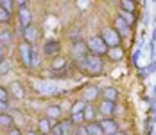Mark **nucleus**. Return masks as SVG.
I'll list each match as a JSON object with an SVG mask.
<instances>
[{
  "label": "nucleus",
  "mask_w": 156,
  "mask_h": 135,
  "mask_svg": "<svg viewBox=\"0 0 156 135\" xmlns=\"http://www.w3.org/2000/svg\"><path fill=\"white\" fill-rule=\"evenodd\" d=\"M81 61V67L86 70V72H90V74H101L102 70H104V63L102 60L97 56V54H84L83 58H79Z\"/></svg>",
  "instance_id": "f257e3e1"
},
{
  "label": "nucleus",
  "mask_w": 156,
  "mask_h": 135,
  "mask_svg": "<svg viewBox=\"0 0 156 135\" xmlns=\"http://www.w3.org/2000/svg\"><path fill=\"white\" fill-rule=\"evenodd\" d=\"M88 49H90V52H94L97 56H101V54H106L108 52V45L104 43V40H102V36H92L88 42Z\"/></svg>",
  "instance_id": "f03ea898"
},
{
  "label": "nucleus",
  "mask_w": 156,
  "mask_h": 135,
  "mask_svg": "<svg viewBox=\"0 0 156 135\" xmlns=\"http://www.w3.org/2000/svg\"><path fill=\"white\" fill-rule=\"evenodd\" d=\"M18 52H20V60H22V63H23V65H27V67H31V65H32V45L27 43V42L20 43Z\"/></svg>",
  "instance_id": "7ed1b4c3"
},
{
  "label": "nucleus",
  "mask_w": 156,
  "mask_h": 135,
  "mask_svg": "<svg viewBox=\"0 0 156 135\" xmlns=\"http://www.w3.org/2000/svg\"><path fill=\"white\" fill-rule=\"evenodd\" d=\"M101 36H102L104 43L108 45V47H119V43H120V34L115 29H104Z\"/></svg>",
  "instance_id": "20e7f679"
},
{
  "label": "nucleus",
  "mask_w": 156,
  "mask_h": 135,
  "mask_svg": "<svg viewBox=\"0 0 156 135\" xmlns=\"http://www.w3.org/2000/svg\"><path fill=\"white\" fill-rule=\"evenodd\" d=\"M101 126H102V132H104V135H113L115 132H119V126H117V122L111 119V117L102 119V121H101Z\"/></svg>",
  "instance_id": "39448f33"
},
{
  "label": "nucleus",
  "mask_w": 156,
  "mask_h": 135,
  "mask_svg": "<svg viewBox=\"0 0 156 135\" xmlns=\"http://www.w3.org/2000/svg\"><path fill=\"white\" fill-rule=\"evenodd\" d=\"M18 20H20V25H22V27L31 25V22H32L31 11H29L27 7H20V11H18Z\"/></svg>",
  "instance_id": "423d86ee"
},
{
  "label": "nucleus",
  "mask_w": 156,
  "mask_h": 135,
  "mask_svg": "<svg viewBox=\"0 0 156 135\" xmlns=\"http://www.w3.org/2000/svg\"><path fill=\"white\" fill-rule=\"evenodd\" d=\"M59 51V42L58 40H47L43 45V52L47 56H56V52Z\"/></svg>",
  "instance_id": "0eeeda50"
},
{
  "label": "nucleus",
  "mask_w": 156,
  "mask_h": 135,
  "mask_svg": "<svg viewBox=\"0 0 156 135\" xmlns=\"http://www.w3.org/2000/svg\"><path fill=\"white\" fill-rule=\"evenodd\" d=\"M99 112H101L102 115H106V117L113 115V112H115V101H108V99H104V101L101 103V106H99Z\"/></svg>",
  "instance_id": "6e6552de"
},
{
  "label": "nucleus",
  "mask_w": 156,
  "mask_h": 135,
  "mask_svg": "<svg viewBox=\"0 0 156 135\" xmlns=\"http://www.w3.org/2000/svg\"><path fill=\"white\" fill-rule=\"evenodd\" d=\"M23 38H25L27 43H34L36 38H38V31H36V27H34V25H27V27H23Z\"/></svg>",
  "instance_id": "1a4fd4ad"
},
{
  "label": "nucleus",
  "mask_w": 156,
  "mask_h": 135,
  "mask_svg": "<svg viewBox=\"0 0 156 135\" xmlns=\"http://www.w3.org/2000/svg\"><path fill=\"white\" fill-rule=\"evenodd\" d=\"M70 122H72V121H61V122H56V124L50 128L52 135H65L66 133V128L70 126Z\"/></svg>",
  "instance_id": "9d476101"
},
{
  "label": "nucleus",
  "mask_w": 156,
  "mask_h": 135,
  "mask_svg": "<svg viewBox=\"0 0 156 135\" xmlns=\"http://www.w3.org/2000/svg\"><path fill=\"white\" fill-rule=\"evenodd\" d=\"M86 132H88V135H104L101 122H97V121L88 122V126H86Z\"/></svg>",
  "instance_id": "9b49d317"
},
{
  "label": "nucleus",
  "mask_w": 156,
  "mask_h": 135,
  "mask_svg": "<svg viewBox=\"0 0 156 135\" xmlns=\"http://www.w3.org/2000/svg\"><path fill=\"white\" fill-rule=\"evenodd\" d=\"M86 49H88V45H84V42H76L74 47H72V52H74L76 58H83L86 54Z\"/></svg>",
  "instance_id": "f8f14e48"
},
{
  "label": "nucleus",
  "mask_w": 156,
  "mask_h": 135,
  "mask_svg": "<svg viewBox=\"0 0 156 135\" xmlns=\"http://www.w3.org/2000/svg\"><path fill=\"white\" fill-rule=\"evenodd\" d=\"M115 31H117L120 36H127V34H129V25L126 24L122 18H117V22H115Z\"/></svg>",
  "instance_id": "ddd939ff"
},
{
  "label": "nucleus",
  "mask_w": 156,
  "mask_h": 135,
  "mask_svg": "<svg viewBox=\"0 0 156 135\" xmlns=\"http://www.w3.org/2000/svg\"><path fill=\"white\" fill-rule=\"evenodd\" d=\"M102 97L108 99V101H117L119 92H117V88H113V87H106V88H102Z\"/></svg>",
  "instance_id": "4468645a"
},
{
  "label": "nucleus",
  "mask_w": 156,
  "mask_h": 135,
  "mask_svg": "<svg viewBox=\"0 0 156 135\" xmlns=\"http://www.w3.org/2000/svg\"><path fill=\"white\" fill-rule=\"evenodd\" d=\"M83 114H84V121H88V122L95 121V117H97V112H95V108H94V106H90V105L84 106Z\"/></svg>",
  "instance_id": "2eb2a0df"
},
{
  "label": "nucleus",
  "mask_w": 156,
  "mask_h": 135,
  "mask_svg": "<svg viewBox=\"0 0 156 135\" xmlns=\"http://www.w3.org/2000/svg\"><path fill=\"white\" fill-rule=\"evenodd\" d=\"M97 96H99V88L97 87H88L84 90V101H94Z\"/></svg>",
  "instance_id": "dca6fc26"
},
{
  "label": "nucleus",
  "mask_w": 156,
  "mask_h": 135,
  "mask_svg": "<svg viewBox=\"0 0 156 135\" xmlns=\"http://www.w3.org/2000/svg\"><path fill=\"white\" fill-rule=\"evenodd\" d=\"M11 124H13V117L7 115V112L0 114V126L2 128H11Z\"/></svg>",
  "instance_id": "f3484780"
},
{
  "label": "nucleus",
  "mask_w": 156,
  "mask_h": 135,
  "mask_svg": "<svg viewBox=\"0 0 156 135\" xmlns=\"http://www.w3.org/2000/svg\"><path fill=\"white\" fill-rule=\"evenodd\" d=\"M36 90L41 94H52L56 90V87H52L50 83H40V85H36Z\"/></svg>",
  "instance_id": "a211bd4d"
},
{
  "label": "nucleus",
  "mask_w": 156,
  "mask_h": 135,
  "mask_svg": "<svg viewBox=\"0 0 156 135\" xmlns=\"http://www.w3.org/2000/svg\"><path fill=\"white\" fill-rule=\"evenodd\" d=\"M59 115H61V108L59 106H48L47 108V117H50V119H59Z\"/></svg>",
  "instance_id": "6ab92c4d"
},
{
  "label": "nucleus",
  "mask_w": 156,
  "mask_h": 135,
  "mask_svg": "<svg viewBox=\"0 0 156 135\" xmlns=\"http://www.w3.org/2000/svg\"><path fill=\"white\" fill-rule=\"evenodd\" d=\"M108 54H109L111 60H120V58H122V49H120V47H109Z\"/></svg>",
  "instance_id": "aec40b11"
},
{
  "label": "nucleus",
  "mask_w": 156,
  "mask_h": 135,
  "mask_svg": "<svg viewBox=\"0 0 156 135\" xmlns=\"http://www.w3.org/2000/svg\"><path fill=\"white\" fill-rule=\"evenodd\" d=\"M9 43H11V32L9 31H0V45L5 47Z\"/></svg>",
  "instance_id": "412c9836"
},
{
  "label": "nucleus",
  "mask_w": 156,
  "mask_h": 135,
  "mask_svg": "<svg viewBox=\"0 0 156 135\" xmlns=\"http://www.w3.org/2000/svg\"><path fill=\"white\" fill-rule=\"evenodd\" d=\"M120 7H122L124 11L133 13V11H135V2H133V0H120Z\"/></svg>",
  "instance_id": "4be33fe9"
},
{
  "label": "nucleus",
  "mask_w": 156,
  "mask_h": 135,
  "mask_svg": "<svg viewBox=\"0 0 156 135\" xmlns=\"http://www.w3.org/2000/svg\"><path fill=\"white\" fill-rule=\"evenodd\" d=\"M38 128H40L41 133H48V132H50V122H48V119H40Z\"/></svg>",
  "instance_id": "5701e85b"
},
{
  "label": "nucleus",
  "mask_w": 156,
  "mask_h": 135,
  "mask_svg": "<svg viewBox=\"0 0 156 135\" xmlns=\"http://www.w3.org/2000/svg\"><path fill=\"white\" fill-rule=\"evenodd\" d=\"M120 18L124 20V22L127 24V25H131V24L135 22V18H133V13H129V11H124V9L120 11Z\"/></svg>",
  "instance_id": "b1692460"
},
{
  "label": "nucleus",
  "mask_w": 156,
  "mask_h": 135,
  "mask_svg": "<svg viewBox=\"0 0 156 135\" xmlns=\"http://www.w3.org/2000/svg\"><path fill=\"white\" fill-rule=\"evenodd\" d=\"M84 101H77V103H74V106H72V110H70V114L74 115V114H81L83 110H84Z\"/></svg>",
  "instance_id": "393cba45"
},
{
  "label": "nucleus",
  "mask_w": 156,
  "mask_h": 135,
  "mask_svg": "<svg viewBox=\"0 0 156 135\" xmlns=\"http://www.w3.org/2000/svg\"><path fill=\"white\" fill-rule=\"evenodd\" d=\"M9 20H11L9 11H7V9H4V7H0V22H2V24H7Z\"/></svg>",
  "instance_id": "a878e982"
},
{
  "label": "nucleus",
  "mask_w": 156,
  "mask_h": 135,
  "mask_svg": "<svg viewBox=\"0 0 156 135\" xmlns=\"http://www.w3.org/2000/svg\"><path fill=\"white\" fill-rule=\"evenodd\" d=\"M38 63H40V52H38V47H36V45H32V67H36Z\"/></svg>",
  "instance_id": "bb28decb"
},
{
  "label": "nucleus",
  "mask_w": 156,
  "mask_h": 135,
  "mask_svg": "<svg viewBox=\"0 0 156 135\" xmlns=\"http://www.w3.org/2000/svg\"><path fill=\"white\" fill-rule=\"evenodd\" d=\"M154 70H156V61H153V63H151L149 67H145V69H142V72H140V74L144 76V77H145V76H149L151 72H154Z\"/></svg>",
  "instance_id": "cd10ccee"
},
{
  "label": "nucleus",
  "mask_w": 156,
  "mask_h": 135,
  "mask_svg": "<svg viewBox=\"0 0 156 135\" xmlns=\"http://www.w3.org/2000/svg\"><path fill=\"white\" fill-rule=\"evenodd\" d=\"M0 7H4L11 13L13 11V0H0Z\"/></svg>",
  "instance_id": "c85d7f7f"
},
{
  "label": "nucleus",
  "mask_w": 156,
  "mask_h": 135,
  "mask_svg": "<svg viewBox=\"0 0 156 135\" xmlns=\"http://www.w3.org/2000/svg\"><path fill=\"white\" fill-rule=\"evenodd\" d=\"M70 121H72V122H76V124H79V122H83V121H84V114H83V112H81V114H74V115L70 117Z\"/></svg>",
  "instance_id": "c756f323"
},
{
  "label": "nucleus",
  "mask_w": 156,
  "mask_h": 135,
  "mask_svg": "<svg viewBox=\"0 0 156 135\" xmlns=\"http://www.w3.org/2000/svg\"><path fill=\"white\" fill-rule=\"evenodd\" d=\"M9 70V63L7 61H0V74H7Z\"/></svg>",
  "instance_id": "7c9ffc66"
},
{
  "label": "nucleus",
  "mask_w": 156,
  "mask_h": 135,
  "mask_svg": "<svg viewBox=\"0 0 156 135\" xmlns=\"http://www.w3.org/2000/svg\"><path fill=\"white\" fill-rule=\"evenodd\" d=\"M7 96H9V94H7V90L0 87V101H7Z\"/></svg>",
  "instance_id": "2f4dec72"
},
{
  "label": "nucleus",
  "mask_w": 156,
  "mask_h": 135,
  "mask_svg": "<svg viewBox=\"0 0 156 135\" xmlns=\"http://www.w3.org/2000/svg\"><path fill=\"white\" fill-rule=\"evenodd\" d=\"M13 90H15V94L18 96V97H22V96H23V92H22V88H20V85H18V83L13 85Z\"/></svg>",
  "instance_id": "473e14b6"
},
{
  "label": "nucleus",
  "mask_w": 156,
  "mask_h": 135,
  "mask_svg": "<svg viewBox=\"0 0 156 135\" xmlns=\"http://www.w3.org/2000/svg\"><path fill=\"white\" fill-rule=\"evenodd\" d=\"M63 65H65V60H63V58H58V60L54 61V69H59Z\"/></svg>",
  "instance_id": "72a5a7b5"
},
{
  "label": "nucleus",
  "mask_w": 156,
  "mask_h": 135,
  "mask_svg": "<svg viewBox=\"0 0 156 135\" xmlns=\"http://www.w3.org/2000/svg\"><path fill=\"white\" fill-rule=\"evenodd\" d=\"M138 58H140V51H135V54H133V65H138Z\"/></svg>",
  "instance_id": "f704fd0d"
},
{
  "label": "nucleus",
  "mask_w": 156,
  "mask_h": 135,
  "mask_svg": "<svg viewBox=\"0 0 156 135\" xmlns=\"http://www.w3.org/2000/svg\"><path fill=\"white\" fill-rule=\"evenodd\" d=\"M7 112V101H0V114Z\"/></svg>",
  "instance_id": "c9c22d12"
},
{
  "label": "nucleus",
  "mask_w": 156,
  "mask_h": 135,
  "mask_svg": "<svg viewBox=\"0 0 156 135\" xmlns=\"http://www.w3.org/2000/svg\"><path fill=\"white\" fill-rule=\"evenodd\" d=\"M7 135H22L20 133V130H18V128H13V130H9V133Z\"/></svg>",
  "instance_id": "e433bc0d"
},
{
  "label": "nucleus",
  "mask_w": 156,
  "mask_h": 135,
  "mask_svg": "<svg viewBox=\"0 0 156 135\" xmlns=\"http://www.w3.org/2000/svg\"><path fill=\"white\" fill-rule=\"evenodd\" d=\"M25 4H27V0H16V6L18 7H25Z\"/></svg>",
  "instance_id": "4c0bfd02"
},
{
  "label": "nucleus",
  "mask_w": 156,
  "mask_h": 135,
  "mask_svg": "<svg viewBox=\"0 0 156 135\" xmlns=\"http://www.w3.org/2000/svg\"><path fill=\"white\" fill-rule=\"evenodd\" d=\"M0 61H4V49H2V45H0Z\"/></svg>",
  "instance_id": "58836bf2"
},
{
  "label": "nucleus",
  "mask_w": 156,
  "mask_h": 135,
  "mask_svg": "<svg viewBox=\"0 0 156 135\" xmlns=\"http://www.w3.org/2000/svg\"><path fill=\"white\" fill-rule=\"evenodd\" d=\"M113 135H124V133H122V132H115Z\"/></svg>",
  "instance_id": "ea45409f"
},
{
  "label": "nucleus",
  "mask_w": 156,
  "mask_h": 135,
  "mask_svg": "<svg viewBox=\"0 0 156 135\" xmlns=\"http://www.w3.org/2000/svg\"><path fill=\"white\" fill-rule=\"evenodd\" d=\"M27 135H36V133H32V132H29V133H27Z\"/></svg>",
  "instance_id": "a19ab883"
},
{
  "label": "nucleus",
  "mask_w": 156,
  "mask_h": 135,
  "mask_svg": "<svg viewBox=\"0 0 156 135\" xmlns=\"http://www.w3.org/2000/svg\"><path fill=\"white\" fill-rule=\"evenodd\" d=\"M154 96H156V85H154Z\"/></svg>",
  "instance_id": "79ce46f5"
},
{
  "label": "nucleus",
  "mask_w": 156,
  "mask_h": 135,
  "mask_svg": "<svg viewBox=\"0 0 156 135\" xmlns=\"http://www.w3.org/2000/svg\"><path fill=\"white\" fill-rule=\"evenodd\" d=\"M151 2H154V4H156V0H151Z\"/></svg>",
  "instance_id": "37998d69"
}]
</instances>
